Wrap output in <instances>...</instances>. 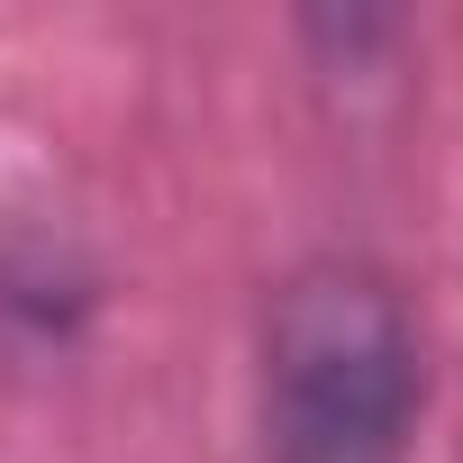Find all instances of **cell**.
<instances>
[{"instance_id":"6da1fadb","label":"cell","mask_w":463,"mask_h":463,"mask_svg":"<svg viewBox=\"0 0 463 463\" xmlns=\"http://www.w3.org/2000/svg\"><path fill=\"white\" fill-rule=\"evenodd\" d=\"M418 318L364 255H309L264 300V463H400L418 427Z\"/></svg>"},{"instance_id":"7a4b0ae2","label":"cell","mask_w":463,"mask_h":463,"mask_svg":"<svg viewBox=\"0 0 463 463\" xmlns=\"http://www.w3.org/2000/svg\"><path fill=\"white\" fill-rule=\"evenodd\" d=\"M91 264L64 237H10L0 246V345L10 354H73L91 327Z\"/></svg>"}]
</instances>
